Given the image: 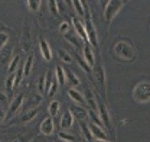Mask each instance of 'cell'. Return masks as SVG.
I'll return each instance as SVG.
<instances>
[{"label": "cell", "mask_w": 150, "mask_h": 142, "mask_svg": "<svg viewBox=\"0 0 150 142\" xmlns=\"http://www.w3.org/2000/svg\"><path fill=\"white\" fill-rule=\"evenodd\" d=\"M112 54L118 61H123V62H133L136 60V48L126 38H120L114 44Z\"/></svg>", "instance_id": "obj_1"}, {"label": "cell", "mask_w": 150, "mask_h": 142, "mask_svg": "<svg viewBox=\"0 0 150 142\" xmlns=\"http://www.w3.org/2000/svg\"><path fill=\"white\" fill-rule=\"evenodd\" d=\"M82 7H84V26H85V31L88 35V42L91 47L98 48V38H97V31H95V25H94L90 6L87 1H82Z\"/></svg>", "instance_id": "obj_2"}, {"label": "cell", "mask_w": 150, "mask_h": 142, "mask_svg": "<svg viewBox=\"0 0 150 142\" xmlns=\"http://www.w3.org/2000/svg\"><path fill=\"white\" fill-rule=\"evenodd\" d=\"M93 75L95 86L98 89V94L101 93V97L105 100V97H107V74L100 61V57H98V61L95 62V65L93 67Z\"/></svg>", "instance_id": "obj_3"}, {"label": "cell", "mask_w": 150, "mask_h": 142, "mask_svg": "<svg viewBox=\"0 0 150 142\" xmlns=\"http://www.w3.org/2000/svg\"><path fill=\"white\" fill-rule=\"evenodd\" d=\"M103 4V13H104V22L105 26H110V23L112 22V19L115 18V15L123 9V6L126 4V1L121 0H110V1H101Z\"/></svg>", "instance_id": "obj_4"}, {"label": "cell", "mask_w": 150, "mask_h": 142, "mask_svg": "<svg viewBox=\"0 0 150 142\" xmlns=\"http://www.w3.org/2000/svg\"><path fill=\"white\" fill-rule=\"evenodd\" d=\"M95 94H97L98 116H100L101 122H103V125H104V128L108 129V131H112V120H111V115H110V112H108V107H107V105H105L104 99H103L98 93H95Z\"/></svg>", "instance_id": "obj_5"}, {"label": "cell", "mask_w": 150, "mask_h": 142, "mask_svg": "<svg viewBox=\"0 0 150 142\" xmlns=\"http://www.w3.org/2000/svg\"><path fill=\"white\" fill-rule=\"evenodd\" d=\"M133 99L137 103L150 102V81H140L133 90Z\"/></svg>", "instance_id": "obj_6"}, {"label": "cell", "mask_w": 150, "mask_h": 142, "mask_svg": "<svg viewBox=\"0 0 150 142\" xmlns=\"http://www.w3.org/2000/svg\"><path fill=\"white\" fill-rule=\"evenodd\" d=\"M23 102H25V94H23V93H20V94H18L16 97H13L12 103L9 105L7 113H6V120L12 119V118L18 113L19 110L22 109V106H23Z\"/></svg>", "instance_id": "obj_7"}, {"label": "cell", "mask_w": 150, "mask_h": 142, "mask_svg": "<svg viewBox=\"0 0 150 142\" xmlns=\"http://www.w3.org/2000/svg\"><path fill=\"white\" fill-rule=\"evenodd\" d=\"M20 47L25 54H29L32 49V36H30V28L28 26V20L25 22L23 32H22V39H20Z\"/></svg>", "instance_id": "obj_8"}, {"label": "cell", "mask_w": 150, "mask_h": 142, "mask_svg": "<svg viewBox=\"0 0 150 142\" xmlns=\"http://www.w3.org/2000/svg\"><path fill=\"white\" fill-rule=\"evenodd\" d=\"M84 99H85V105H87V109L90 110H94L98 113V106H97V94L94 93L91 89L84 90Z\"/></svg>", "instance_id": "obj_9"}, {"label": "cell", "mask_w": 150, "mask_h": 142, "mask_svg": "<svg viewBox=\"0 0 150 142\" xmlns=\"http://www.w3.org/2000/svg\"><path fill=\"white\" fill-rule=\"evenodd\" d=\"M72 23H74V31L76 32V35L79 36L81 39H82V42L84 44H90L88 42V35H87V31H85V26H84V23L79 20V18H76V16H72Z\"/></svg>", "instance_id": "obj_10"}, {"label": "cell", "mask_w": 150, "mask_h": 142, "mask_svg": "<svg viewBox=\"0 0 150 142\" xmlns=\"http://www.w3.org/2000/svg\"><path fill=\"white\" fill-rule=\"evenodd\" d=\"M69 112L72 113V116H74L75 120H78V122H84L87 118H88V109L84 106H78V105H75L69 109Z\"/></svg>", "instance_id": "obj_11"}, {"label": "cell", "mask_w": 150, "mask_h": 142, "mask_svg": "<svg viewBox=\"0 0 150 142\" xmlns=\"http://www.w3.org/2000/svg\"><path fill=\"white\" fill-rule=\"evenodd\" d=\"M74 116H72V113L69 112V110H65L64 113H62V116H61V122H59V126H61V129L62 131H68V129H71L72 126H74Z\"/></svg>", "instance_id": "obj_12"}, {"label": "cell", "mask_w": 150, "mask_h": 142, "mask_svg": "<svg viewBox=\"0 0 150 142\" xmlns=\"http://www.w3.org/2000/svg\"><path fill=\"white\" fill-rule=\"evenodd\" d=\"M54 129H55V126H54V118H45L42 122H40V126H39V131L43 133V135H46V136H49V135H52L54 133Z\"/></svg>", "instance_id": "obj_13"}, {"label": "cell", "mask_w": 150, "mask_h": 142, "mask_svg": "<svg viewBox=\"0 0 150 142\" xmlns=\"http://www.w3.org/2000/svg\"><path fill=\"white\" fill-rule=\"evenodd\" d=\"M82 55H84L85 62L93 68L94 65H95V55H94L93 47L90 44H84V47H82Z\"/></svg>", "instance_id": "obj_14"}, {"label": "cell", "mask_w": 150, "mask_h": 142, "mask_svg": "<svg viewBox=\"0 0 150 142\" xmlns=\"http://www.w3.org/2000/svg\"><path fill=\"white\" fill-rule=\"evenodd\" d=\"M12 54H13V45L12 44H7L4 48H1L0 49V64L1 65H7L12 61L10 60Z\"/></svg>", "instance_id": "obj_15"}, {"label": "cell", "mask_w": 150, "mask_h": 142, "mask_svg": "<svg viewBox=\"0 0 150 142\" xmlns=\"http://www.w3.org/2000/svg\"><path fill=\"white\" fill-rule=\"evenodd\" d=\"M88 126H90V131H91V135H93L94 139H108L104 128H101L98 125H94L91 122H88Z\"/></svg>", "instance_id": "obj_16"}, {"label": "cell", "mask_w": 150, "mask_h": 142, "mask_svg": "<svg viewBox=\"0 0 150 142\" xmlns=\"http://www.w3.org/2000/svg\"><path fill=\"white\" fill-rule=\"evenodd\" d=\"M39 48H40V55L43 57L45 61H51L52 60V49H51L49 44L43 38H40V41H39Z\"/></svg>", "instance_id": "obj_17"}, {"label": "cell", "mask_w": 150, "mask_h": 142, "mask_svg": "<svg viewBox=\"0 0 150 142\" xmlns=\"http://www.w3.org/2000/svg\"><path fill=\"white\" fill-rule=\"evenodd\" d=\"M65 39H67L69 44H72L76 49H81V51H82V47H84V44H82V39L76 35V32H75L74 29H72L69 34H67V35H65Z\"/></svg>", "instance_id": "obj_18"}, {"label": "cell", "mask_w": 150, "mask_h": 142, "mask_svg": "<svg viewBox=\"0 0 150 142\" xmlns=\"http://www.w3.org/2000/svg\"><path fill=\"white\" fill-rule=\"evenodd\" d=\"M68 96H69V99H71L72 102H75L78 106H84L85 107V99H84V96H82L78 90L69 89L68 90Z\"/></svg>", "instance_id": "obj_19"}, {"label": "cell", "mask_w": 150, "mask_h": 142, "mask_svg": "<svg viewBox=\"0 0 150 142\" xmlns=\"http://www.w3.org/2000/svg\"><path fill=\"white\" fill-rule=\"evenodd\" d=\"M40 103H42V96H40V94H32L30 99L28 100L25 109H26V110H33V109H36Z\"/></svg>", "instance_id": "obj_20"}, {"label": "cell", "mask_w": 150, "mask_h": 142, "mask_svg": "<svg viewBox=\"0 0 150 142\" xmlns=\"http://www.w3.org/2000/svg\"><path fill=\"white\" fill-rule=\"evenodd\" d=\"M55 77H56V81L59 86H64L67 84V75H65V68L62 65H56L55 68Z\"/></svg>", "instance_id": "obj_21"}, {"label": "cell", "mask_w": 150, "mask_h": 142, "mask_svg": "<svg viewBox=\"0 0 150 142\" xmlns=\"http://www.w3.org/2000/svg\"><path fill=\"white\" fill-rule=\"evenodd\" d=\"M65 75H67V84L68 86H71L72 89L79 86V78L75 74H72L69 70H65Z\"/></svg>", "instance_id": "obj_22"}, {"label": "cell", "mask_w": 150, "mask_h": 142, "mask_svg": "<svg viewBox=\"0 0 150 142\" xmlns=\"http://www.w3.org/2000/svg\"><path fill=\"white\" fill-rule=\"evenodd\" d=\"M32 67H33V55L29 54L28 58L23 62V74H25V77H29V74L32 71Z\"/></svg>", "instance_id": "obj_23"}, {"label": "cell", "mask_w": 150, "mask_h": 142, "mask_svg": "<svg viewBox=\"0 0 150 142\" xmlns=\"http://www.w3.org/2000/svg\"><path fill=\"white\" fill-rule=\"evenodd\" d=\"M38 115V109H33V110H28L25 115H22V118H20V123H29V122H32L35 118H36Z\"/></svg>", "instance_id": "obj_24"}, {"label": "cell", "mask_w": 150, "mask_h": 142, "mask_svg": "<svg viewBox=\"0 0 150 142\" xmlns=\"http://www.w3.org/2000/svg\"><path fill=\"white\" fill-rule=\"evenodd\" d=\"M79 131L82 133V136L87 139V141H91L93 139V135H91V131H90V126H88V122H79Z\"/></svg>", "instance_id": "obj_25"}, {"label": "cell", "mask_w": 150, "mask_h": 142, "mask_svg": "<svg viewBox=\"0 0 150 142\" xmlns=\"http://www.w3.org/2000/svg\"><path fill=\"white\" fill-rule=\"evenodd\" d=\"M19 62H20V55H13V58H12V61H10V64H9V67H7V70L10 74H15L19 68Z\"/></svg>", "instance_id": "obj_26"}, {"label": "cell", "mask_w": 150, "mask_h": 142, "mask_svg": "<svg viewBox=\"0 0 150 142\" xmlns=\"http://www.w3.org/2000/svg\"><path fill=\"white\" fill-rule=\"evenodd\" d=\"M59 107H61V103H59L58 100H52V102L49 103V106H48V112H49L51 118H55L56 115H58Z\"/></svg>", "instance_id": "obj_27"}, {"label": "cell", "mask_w": 150, "mask_h": 142, "mask_svg": "<svg viewBox=\"0 0 150 142\" xmlns=\"http://www.w3.org/2000/svg\"><path fill=\"white\" fill-rule=\"evenodd\" d=\"M88 118H90V122H91V123L98 125V126L104 128V125H103V122H101V119H100V116H98L97 112H94V110H90V109H88Z\"/></svg>", "instance_id": "obj_28"}, {"label": "cell", "mask_w": 150, "mask_h": 142, "mask_svg": "<svg viewBox=\"0 0 150 142\" xmlns=\"http://www.w3.org/2000/svg\"><path fill=\"white\" fill-rule=\"evenodd\" d=\"M75 58H76V61H78V65H79V67H81L82 70L85 71L87 74L93 75V68H91V67H90V65H88V64L85 62V60H84V58H81L79 55H75Z\"/></svg>", "instance_id": "obj_29"}, {"label": "cell", "mask_w": 150, "mask_h": 142, "mask_svg": "<svg viewBox=\"0 0 150 142\" xmlns=\"http://www.w3.org/2000/svg\"><path fill=\"white\" fill-rule=\"evenodd\" d=\"M71 4L74 6V9L76 10V18H84V7H82V1H81V0H75V1H71Z\"/></svg>", "instance_id": "obj_30"}, {"label": "cell", "mask_w": 150, "mask_h": 142, "mask_svg": "<svg viewBox=\"0 0 150 142\" xmlns=\"http://www.w3.org/2000/svg\"><path fill=\"white\" fill-rule=\"evenodd\" d=\"M23 77H25V74H23V65H20L18 68V71L15 72V89H18L19 86H20Z\"/></svg>", "instance_id": "obj_31"}, {"label": "cell", "mask_w": 150, "mask_h": 142, "mask_svg": "<svg viewBox=\"0 0 150 142\" xmlns=\"http://www.w3.org/2000/svg\"><path fill=\"white\" fill-rule=\"evenodd\" d=\"M58 136H59V139H61L62 142H75V136L74 135H71V133H68L67 131L59 132Z\"/></svg>", "instance_id": "obj_32"}, {"label": "cell", "mask_w": 150, "mask_h": 142, "mask_svg": "<svg viewBox=\"0 0 150 142\" xmlns=\"http://www.w3.org/2000/svg\"><path fill=\"white\" fill-rule=\"evenodd\" d=\"M58 57L64 62H71L72 61V55L68 52V51H65V49H58Z\"/></svg>", "instance_id": "obj_33"}, {"label": "cell", "mask_w": 150, "mask_h": 142, "mask_svg": "<svg viewBox=\"0 0 150 142\" xmlns=\"http://www.w3.org/2000/svg\"><path fill=\"white\" fill-rule=\"evenodd\" d=\"M26 4H28V9H29V10L38 12V10L40 9V6H42V1H39V0H29Z\"/></svg>", "instance_id": "obj_34"}, {"label": "cell", "mask_w": 150, "mask_h": 142, "mask_svg": "<svg viewBox=\"0 0 150 142\" xmlns=\"http://www.w3.org/2000/svg\"><path fill=\"white\" fill-rule=\"evenodd\" d=\"M33 138H35V135H32V133H28V135H19L18 138L12 139L10 142H32L33 141Z\"/></svg>", "instance_id": "obj_35"}, {"label": "cell", "mask_w": 150, "mask_h": 142, "mask_svg": "<svg viewBox=\"0 0 150 142\" xmlns=\"http://www.w3.org/2000/svg\"><path fill=\"white\" fill-rule=\"evenodd\" d=\"M72 29H74V28L69 25V22H62V23L59 25V32H61L64 36L67 35V34H69Z\"/></svg>", "instance_id": "obj_36"}, {"label": "cell", "mask_w": 150, "mask_h": 142, "mask_svg": "<svg viewBox=\"0 0 150 142\" xmlns=\"http://www.w3.org/2000/svg\"><path fill=\"white\" fill-rule=\"evenodd\" d=\"M48 7H49V10H51L55 16L59 15V7H58V1H56V0H49V1H48Z\"/></svg>", "instance_id": "obj_37"}, {"label": "cell", "mask_w": 150, "mask_h": 142, "mask_svg": "<svg viewBox=\"0 0 150 142\" xmlns=\"http://www.w3.org/2000/svg\"><path fill=\"white\" fill-rule=\"evenodd\" d=\"M38 91H39V94L45 96V75H40L38 78Z\"/></svg>", "instance_id": "obj_38"}, {"label": "cell", "mask_w": 150, "mask_h": 142, "mask_svg": "<svg viewBox=\"0 0 150 142\" xmlns=\"http://www.w3.org/2000/svg\"><path fill=\"white\" fill-rule=\"evenodd\" d=\"M0 105L3 107H9V97H7V94L6 93H3V91H0Z\"/></svg>", "instance_id": "obj_39"}, {"label": "cell", "mask_w": 150, "mask_h": 142, "mask_svg": "<svg viewBox=\"0 0 150 142\" xmlns=\"http://www.w3.org/2000/svg\"><path fill=\"white\" fill-rule=\"evenodd\" d=\"M9 44V36L6 35V32H0V49L4 48Z\"/></svg>", "instance_id": "obj_40"}, {"label": "cell", "mask_w": 150, "mask_h": 142, "mask_svg": "<svg viewBox=\"0 0 150 142\" xmlns=\"http://www.w3.org/2000/svg\"><path fill=\"white\" fill-rule=\"evenodd\" d=\"M6 113H7V109L0 105V123H1L3 120H6Z\"/></svg>", "instance_id": "obj_41"}, {"label": "cell", "mask_w": 150, "mask_h": 142, "mask_svg": "<svg viewBox=\"0 0 150 142\" xmlns=\"http://www.w3.org/2000/svg\"><path fill=\"white\" fill-rule=\"evenodd\" d=\"M93 142H111V141H108V139H94Z\"/></svg>", "instance_id": "obj_42"}, {"label": "cell", "mask_w": 150, "mask_h": 142, "mask_svg": "<svg viewBox=\"0 0 150 142\" xmlns=\"http://www.w3.org/2000/svg\"><path fill=\"white\" fill-rule=\"evenodd\" d=\"M0 142H6V141H0Z\"/></svg>", "instance_id": "obj_43"}, {"label": "cell", "mask_w": 150, "mask_h": 142, "mask_svg": "<svg viewBox=\"0 0 150 142\" xmlns=\"http://www.w3.org/2000/svg\"><path fill=\"white\" fill-rule=\"evenodd\" d=\"M61 142H62V141H61Z\"/></svg>", "instance_id": "obj_44"}]
</instances>
